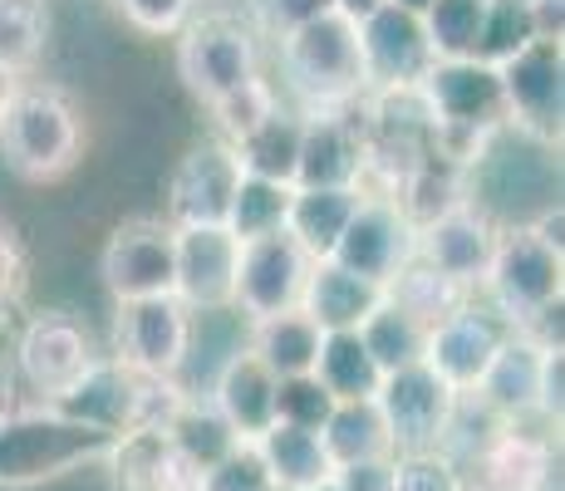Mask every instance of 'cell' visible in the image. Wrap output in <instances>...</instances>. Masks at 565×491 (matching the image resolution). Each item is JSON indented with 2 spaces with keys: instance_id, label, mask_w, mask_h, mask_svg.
Returning <instances> with one entry per match:
<instances>
[{
  "instance_id": "7402d4cb",
  "label": "cell",
  "mask_w": 565,
  "mask_h": 491,
  "mask_svg": "<svg viewBox=\"0 0 565 491\" xmlns=\"http://www.w3.org/2000/svg\"><path fill=\"white\" fill-rule=\"evenodd\" d=\"M276 388L280 378L252 354V349H236L222 369H216L212 384V408L222 413V423L236 433L242 442H256L260 433L276 423Z\"/></svg>"
},
{
  "instance_id": "ab89813d",
  "label": "cell",
  "mask_w": 565,
  "mask_h": 491,
  "mask_svg": "<svg viewBox=\"0 0 565 491\" xmlns=\"http://www.w3.org/2000/svg\"><path fill=\"white\" fill-rule=\"evenodd\" d=\"M330 413H334V398L320 384H315V374H306V378H280V388H276V423L320 433Z\"/></svg>"
},
{
  "instance_id": "2e32d148",
  "label": "cell",
  "mask_w": 565,
  "mask_h": 491,
  "mask_svg": "<svg viewBox=\"0 0 565 491\" xmlns=\"http://www.w3.org/2000/svg\"><path fill=\"white\" fill-rule=\"evenodd\" d=\"M507 330L477 305H462V310L443 314L438 324H428V344H423V364L443 378L458 398H472L477 384H482L487 364L497 359Z\"/></svg>"
},
{
  "instance_id": "1f68e13d",
  "label": "cell",
  "mask_w": 565,
  "mask_h": 491,
  "mask_svg": "<svg viewBox=\"0 0 565 491\" xmlns=\"http://www.w3.org/2000/svg\"><path fill=\"white\" fill-rule=\"evenodd\" d=\"M162 433H168V442L178 447L192 467H202V472H212V467L222 462L236 442H242L222 423V413H216L212 403H202V398H182L178 413L168 418V428H162Z\"/></svg>"
},
{
  "instance_id": "ac0fdd59",
  "label": "cell",
  "mask_w": 565,
  "mask_h": 491,
  "mask_svg": "<svg viewBox=\"0 0 565 491\" xmlns=\"http://www.w3.org/2000/svg\"><path fill=\"white\" fill-rule=\"evenodd\" d=\"M364 168H369L364 118H350V108L306 114L296 188H360Z\"/></svg>"
},
{
  "instance_id": "3957f363",
  "label": "cell",
  "mask_w": 565,
  "mask_h": 491,
  "mask_svg": "<svg viewBox=\"0 0 565 491\" xmlns=\"http://www.w3.org/2000/svg\"><path fill=\"white\" fill-rule=\"evenodd\" d=\"M104 433L70 423L50 408L0 413V487H40L54 477H70L89 462L108 457Z\"/></svg>"
},
{
  "instance_id": "7dc6e473",
  "label": "cell",
  "mask_w": 565,
  "mask_h": 491,
  "mask_svg": "<svg viewBox=\"0 0 565 491\" xmlns=\"http://www.w3.org/2000/svg\"><path fill=\"white\" fill-rule=\"evenodd\" d=\"M561 388H565V349H551L546 354V378H541V418L561 423Z\"/></svg>"
},
{
  "instance_id": "cb8c5ba5",
  "label": "cell",
  "mask_w": 565,
  "mask_h": 491,
  "mask_svg": "<svg viewBox=\"0 0 565 491\" xmlns=\"http://www.w3.org/2000/svg\"><path fill=\"white\" fill-rule=\"evenodd\" d=\"M256 457L266 467L270 487H286V491H310L334 477V462L324 452L320 433L290 428V423H270L256 438Z\"/></svg>"
},
{
  "instance_id": "b9f144b4",
  "label": "cell",
  "mask_w": 565,
  "mask_h": 491,
  "mask_svg": "<svg viewBox=\"0 0 565 491\" xmlns=\"http://www.w3.org/2000/svg\"><path fill=\"white\" fill-rule=\"evenodd\" d=\"M124 10V20L143 35H178L182 25L192 20V6L198 0H114Z\"/></svg>"
},
{
  "instance_id": "83f0119b",
  "label": "cell",
  "mask_w": 565,
  "mask_h": 491,
  "mask_svg": "<svg viewBox=\"0 0 565 491\" xmlns=\"http://www.w3.org/2000/svg\"><path fill=\"white\" fill-rule=\"evenodd\" d=\"M320 442L330 452L334 467H354V462H374V457H394V438L384 428V413L374 408V398L360 403H334V413L324 418Z\"/></svg>"
},
{
  "instance_id": "d6986e66",
  "label": "cell",
  "mask_w": 565,
  "mask_h": 491,
  "mask_svg": "<svg viewBox=\"0 0 565 491\" xmlns=\"http://www.w3.org/2000/svg\"><path fill=\"white\" fill-rule=\"evenodd\" d=\"M15 359H20V374L30 378V388L45 393V403H50L94 364V349H89V334H84V324L74 320V314L45 310L20 330Z\"/></svg>"
},
{
  "instance_id": "7a4b0ae2",
  "label": "cell",
  "mask_w": 565,
  "mask_h": 491,
  "mask_svg": "<svg viewBox=\"0 0 565 491\" xmlns=\"http://www.w3.org/2000/svg\"><path fill=\"white\" fill-rule=\"evenodd\" d=\"M84 128L74 104L50 84H15L0 108V152L25 182H54L79 162Z\"/></svg>"
},
{
  "instance_id": "8d00e7d4",
  "label": "cell",
  "mask_w": 565,
  "mask_h": 491,
  "mask_svg": "<svg viewBox=\"0 0 565 491\" xmlns=\"http://www.w3.org/2000/svg\"><path fill=\"white\" fill-rule=\"evenodd\" d=\"M536 40V0H492L487 10V35H482V60L502 64L507 54Z\"/></svg>"
},
{
  "instance_id": "4fadbf2b",
  "label": "cell",
  "mask_w": 565,
  "mask_h": 491,
  "mask_svg": "<svg viewBox=\"0 0 565 491\" xmlns=\"http://www.w3.org/2000/svg\"><path fill=\"white\" fill-rule=\"evenodd\" d=\"M324 260H334V266H344L350 276L360 280H374V286H394L398 270L413 260V226L408 216L398 212L388 196H360V206H354L350 226H344V236L334 242V250Z\"/></svg>"
},
{
  "instance_id": "5b68a950",
  "label": "cell",
  "mask_w": 565,
  "mask_h": 491,
  "mask_svg": "<svg viewBox=\"0 0 565 491\" xmlns=\"http://www.w3.org/2000/svg\"><path fill=\"white\" fill-rule=\"evenodd\" d=\"M482 290L492 300V310L521 334L541 320L546 310L561 305L565 290V250L546 246L526 222L497 232L492 266L482 276Z\"/></svg>"
},
{
  "instance_id": "f5cc1de1",
  "label": "cell",
  "mask_w": 565,
  "mask_h": 491,
  "mask_svg": "<svg viewBox=\"0 0 565 491\" xmlns=\"http://www.w3.org/2000/svg\"><path fill=\"white\" fill-rule=\"evenodd\" d=\"M266 491H286V487H266Z\"/></svg>"
},
{
  "instance_id": "74e56055",
  "label": "cell",
  "mask_w": 565,
  "mask_h": 491,
  "mask_svg": "<svg viewBox=\"0 0 565 491\" xmlns=\"http://www.w3.org/2000/svg\"><path fill=\"white\" fill-rule=\"evenodd\" d=\"M276 108H280L276 89H270L266 79H252V84H242L236 94H226L222 104H212V118H216V128H222V143L232 148V143H242L252 128L266 124Z\"/></svg>"
},
{
  "instance_id": "9c48e42d",
  "label": "cell",
  "mask_w": 565,
  "mask_h": 491,
  "mask_svg": "<svg viewBox=\"0 0 565 491\" xmlns=\"http://www.w3.org/2000/svg\"><path fill=\"white\" fill-rule=\"evenodd\" d=\"M118 364L143 378H178L192 349V310L178 295H153V300H124L118 305Z\"/></svg>"
},
{
  "instance_id": "ee69618b",
  "label": "cell",
  "mask_w": 565,
  "mask_h": 491,
  "mask_svg": "<svg viewBox=\"0 0 565 491\" xmlns=\"http://www.w3.org/2000/svg\"><path fill=\"white\" fill-rule=\"evenodd\" d=\"M334 487H340V491H394V457L334 467Z\"/></svg>"
},
{
  "instance_id": "836d02e7",
  "label": "cell",
  "mask_w": 565,
  "mask_h": 491,
  "mask_svg": "<svg viewBox=\"0 0 565 491\" xmlns=\"http://www.w3.org/2000/svg\"><path fill=\"white\" fill-rule=\"evenodd\" d=\"M290 192L296 188H280V182H260V178H246L236 182V196H232V212H226V232L236 242H256V236H270L286 226V212H290Z\"/></svg>"
},
{
  "instance_id": "e575fe53",
  "label": "cell",
  "mask_w": 565,
  "mask_h": 491,
  "mask_svg": "<svg viewBox=\"0 0 565 491\" xmlns=\"http://www.w3.org/2000/svg\"><path fill=\"white\" fill-rule=\"evenodd\" d=\"M388 300L404 305L408 314H418L423 324H438L443 314L462 310V305H467V290H458L452 280H443V276H433L423 260H408V266L398 270V280L388 286Z\"/></svg>"
},
{
  "instance_id": "6da1fadb",
  "label": "cell",
  "mask_w": 565,
  "mask_h": 491,
  "mask_svg": "<svg viewBox=\"0 0 565 491\" xmlns=\"http://www.w3.org/2000/svg\"><path fill=\"white\" fill-rule=\"evenodd\" d=\"M418 98L433 124V152L452 162L507 128L502 79L487 60H433V70L418 79Z\"/></svg>"
},
{
  "instance_id": "4316f807",
  "label": "cell",
  "mask_w": 565,
  "mask_h": 491,
  "mask_svg": "<svg viewBox=\"0 0 565 491\" xmlns=\"http://www.w3.org/2000/svg\"><path fill=\"white\" fill-rule=\"evenodd\" d=\"M300 128H306V118H300V114H286V108H276V114H270L260 128H252V134H246L242 143H232L236 168H242L246 178L280 182V188H296Z\"/></svg>"
},
{
  "instance_id": "5bb4252c",
  "label": "cell",
  "mask_w": 565,
  "mask_h": 491,
  "mask_svg": "<svg viewBox=\"0 0 565 491\" xmlns=\"http://www.w3.org/2000/svg\"><path fill=\"white\" fill-rule=\"evenodd\" d=\"M492 250H497V226L472 202L448 206L443 216H433L428 226L413 232V260H423L433 276L452 280L458 290L482 286L487 266H492Z\"/></svg>"
},
{
  "instance_id": "f907efd6",
  "label": "cell",
  "mask_w": 565,
  "mask_h": 491,
  "mask_svg": "<svg viewBox=\"0 0 565 491\" xmlns=\"http://www.w3.org/2000/svg\"><path fill=\"white\" fill-rule=\"evenodd\" d=\"M310 491H340V487H334V477H330V482H320V487H310Z\"/></svg>"
},
{
  "instance_id": "d4e9b609",
  "label": "cell",
  "mask_w": 565,
  "mask_h": 491,
  "mask_svg": "<svg viewBox=\"0 0 565 491\" xmlns=\"http://www.w3.org/2000/svg\"><path fill=\"white\" fill-rule=\"evenodd\" d=\"M360 196L364 188H296L290 192L286 232L296 236L310 260H324L334 250V242L344 236V226H350Z\"/></svg>"
},
{
  "instance_id": "ba28073f",
  "label": "cell",
  "mask_w": 565,
  "mask_h": 491,
  "mask_svg": "<svg viewBox=\"0 0 565 491\" xmlns=\"http://www.w3.org/2000/svg\"><path fill=\"white\" fill-rule=\"evenodd\" d=\"M374 408L384 413L394 452H433V447L448 442L452 423L462 413V398L428 364H408L384 374V384L374 393Z\"/></svg>"
},
{
  "instance_id": "8992f818",
  "label": "cell",
  "mask_w": 565,
  "mask_h": 491,
  "mask_svg": "<svg viewBox=\"0 0 565 491\" xmlns=\"http://www.w3.org/2000/svg\"><path fill=\"white\" fill-rule=\"evenodd\" d=\"M178 74L206 108L260 79L256 35L232 15H202L178 30Z\"/></svg>"
},
{
  "instance_id": "277c9868",
  "label": "cell",
  "mask_w": 565,
  "mask_h": 491,
  "mask_svg": "<svg viewBox=\"0 0 565 491\" xmlns=\"http://www.w3.org/2000/svg\"><path fill=\"white\" fill-rule=\"evenodd\" d=\"M280 70L290 89L310 104V114L350 108L364 98V60H360V25L344 10L310 20L280 40Z\"/></svg>"
},
{
  "instance_id": "d6a6232c",
  "label": "cell",
  "mask_w": 565,
  "mask_h": 491,
  "mask_svg": "<svg viewBox=\"0 0 565 491\" xmlns=\"http://www.w3.org/2000/svg\"><path fill=\"white\" fill-rule=\"evenodd\" d=\"M50 45V10L45 0H0V70L10 79L30 74Z\"/></svg>"
},
{
  "instance_id": "4dcf8cb0",
  "label": "cell",
  "mask_w": 565,
  "mask_h": 491,
  "mask_svg": "<svg viewBox=\"0 0 565 491\" xmlns=\"http://www.w3.org/2000/svg\"><path fill=\"white\" fill-rule=\"evenodd\" d=\"M487 10H492V0H433L423 10L433 60H482Z\"/></svg>"
},
{
  "instance_id": "c3c4849f",
  "label": "cell",
  "mask_w": 565,
  "mask_h": 491,
  "mask_svg": "<svg viewBox=\"0 0 565 491\" xmlns=\"http://www.w3.org/2000/svg\"><path fill=\"white\" fill-rule=\"evenodd\" d=\"M15 84H20V79H10V74H6V70H0V108H6V104H10V94H15Z\"/></svg>"
},
{
  "instance_id": "9a60e30c",
  "label": "cell",
  "mask_w": 565,
  "mask_h": 491,
  "mask_svg": "<svg viewBox=\"0 0 565 491\" xmlns=\"http://www.w3.org/2000/svg\"><path fill=\"white\" fill-rule=\"evenodd\" d=\"M236 242L226 226H172V295L198 310H226L236 290Z\"/></svg>"
},
{
  "instance_id": "44dd1931",
  "label": "cell",
  "mask_w": 565,
  "mask_h": 491,
  "mask_svg": "<svg viewBox=\"0 0 565 491\" xmlns=\"http://www.w3.org/2000/svg\"><path fill=\"white\" fill-rule=\"evenodd\" d=\"M546 354L526 334H507L497 359L487 364L482 384H477V403L492 413L497 423H521L526 413H541V378H546Z\"/></svg>"
},
{
  "instance_id": "f6af8a7d",
  "label": "cell",
  "mask_w": 565,
  "mask_h": 491,
  "mask_svg": "<svg viewBox=\"0 0 565 491\" xmlns=\"http://www.w3.org/2000/svg\"><path fill=\"white\" fill-rule=\"evenodd\" d=\"M202 482H206L202 467H192L188 457L178 452V447H168V457L158 462V472H153V482H148V491H202Z\"/></svg>"
},
{
  "instance_id": "ffe728a7",
  "label": "cell",
  "mask_w": 565,
  "mask_h": 491,
  "mask_svg": "<svg viewBox=\"0 0 565 491\" xmlns=\"http://www.w3.org/2000/svg\"><path fill=\"white\" fill-rule=\"evenodd\" d=\"M462 491H546L551 482V442L536 433L502 423L467 462H458Z\"/></svg>"
},
{
  "instance_id": "681fc988",
  "label": "cell",
  "mask_w": 565,
  "mask_h": 491,
  "mask_svg": "<svg viewBox=\"0 0 565 491\" xmlns=\"http://www.w3.org/2000/svg\"><path fill=\"white\" fill-rule=\"evenodd\" d=\"M388 6H398V10H413V15H423V10H428L433 0H388Z\"/></svg>"
},
{
  "instance_id": "7c38bea8",
  "label": "cell",
  "mask_w": 565,
  "mask_h": 491,
  "mask_svg": "<svg viewBox=\"0 0 565 491\" xmlns=\"http://www.w3.org/2000/svg\"><path fill=\"white\" fill-rule=\"evenodd\" d=\"M310 266L315 260L300 250V242L286 226L270 236H256V242H242L232 305L242 314H252V320H266V314H280V310H300V290H306Z\"/></svg>"
},
{
  "instance_id": "603a6c76",
  "label": "cell",
  "mask_w": 565,
  "mask_h": 491,
  "mask_svg": "<svg viewBox=\"0 0 565 491\" xmlns=\"http://www.w3.org/2000/svg\"><path fill=\"white\" fill-rule=\"evenodd\" d=\"M384 300H388L384 286L350 276L334 260H315L306 276V290H300V310L320 324V334H354Z\"/></svg>"
},
{
  "instance_id": "60d3db41",
  "label": "cell",
  "mask_w": 565,
  "mask_h": 491,
  "mask_svg": "<svg viewBox=\"0 0 565 491\" xmlns=\"http://www.w3.org/2000/svg\"><path fill=\"white\" fill-rule=\"evenodd\" d=\"M266 487H270V477L256 457V442H236L202 482V491H266Z\"/></svg>"
},
{
  "instance_id": "f1b7e54d",
  "label": "cell",
  "mask_w": 565,
  "mask_h": 491,
  "mask_svg": "<svg viewBox=\"0 0 565 491\" xmlns=\"http://www.w3.org/2000/svg\"><path fill=\"white\" fill-rule=\"evenodd\" d=\"M315 384L330 393L334 403H360V398H374L384 374L379 364L369 359V349L354 334H324L320 340V359H315Z\"/></svg>"
},
{
  "instance_id": "484cf974",
  "label": "cell",
  "mask_w": 565,
  "mask_h": 491,
  "mask_svg": "<svg viewBox=\"0 0 565 491\" xmlns=\"http://www.w3.org/2000/svg\"><path fill=\"white\" fill-rule=\"evenodd\" d=\"M320 324L306 310H280L266 320H252V354L270 369L276 378H306L315 374V359H320Z\"/></svg>"
},
{
  "instance_id": "bcb514c9",
  "label": "cell",
  "mask_w": 565,
  "mask_h": 491,
  "mask_svg": "<svg viewBox=\"0 0 565 491\" xmlns=\"http://www.w3.org/2000/svg\"><path fill=\"white\" fill-rule=\"evenodd\" d=\"M25 286V256H20V242L6 222H0V310H10V300Z\"/></svg>"
},
{
  "instance_id": "52a82bcc",
  "label": "cell",
  "mask_w": 565,
  "mask_h": 491,
  "mask_svg": "<svg viewBox=\"0 0 565 491\" xmlns=\"http://www.w3.org/2000/svg\"><path fill=\"white\" fill-rule=\"evenodd\" d=\"M507 98V128H521L536 143H556L565 118V45L561 40H531L497 64Z\"/></svg>"
},
{
  "instance_id": "f546056e",
  "label": "cell",
  "mask_w": 565,
  "mask_h": 491,
  "mask_svg": "<svg viewBox=\"0 0 565 491\" xmlns=\"http://www.w3.org/2000/svg\"><path fill=\"white\" fill-rule=\"evenodd\" d=\"M360 340L369 349V359L379 364V374H394V369L423 364V344H428V324L418 314H408L404 305L384 300L374 314L360 324Z\"/></svg>"
},
{
  "instance_id": "816d5d0a",
  "label": "cell",
  "mask_w": 565,
  "mask_h": 491,
  "mask_svg": "<svg viewBox=\"0 0 565 491\" xmlns=\"http://www.w3.org/2000/svg\"><path fill=\"white\" fill-rule=\"evenodd\" d=\"M0 413H6V374H0Z\"/></svg>"
},
{
  "instance_id": "7bdbcfd3",
  "label": "cell",
  "mask_w": 565,
  "mask_h": 491,
  "mask_svg": "<svg viewBox=\"0 0 565 491\" xmlns=\"http://www.w3.org/2000/svg\"><path fill=\"white\" fill-rule=\"evenodd\" d=\"M252 10H256V20H260L266 35L286 40L290 30L310 25V20L330 15V10H340V6H334V0H252Z\"/></svg>"
},
{
  "instance_id": "e0dca14e",
  "label": "cell",
  "mask_w": 565,
  "mask_h": 491,
  "mask_svg": "<svg viewBox=\"0 0 565 491\" xmlns=\"http://www.w3.org/2000/svg\"><path fill=\"white\" fill-rule=\"evenodd\" d=\"M236 182H242V168H236V152L226 148L222 138L188 148V158L172 168L168 212L162 216H168L172 226H226Z\"/></svg>"
},
{
  "instance_id": "d590c367",
  "label": "cell",
  "mask_w": 565,
  "mask_h": 491,
  "mask_svg": "<svg viewBox=\"0 0 565 491\" xmlns=\"http://www.w3.org/2000/svg\"><path fill=\"white\" fill-rule=\"evenodd\" d=\"M168 433L162 428H134L124 433V438L108 442V472H114V487L118 491H148V482H153L158 462L168 457Z\"/></svg>"
},
{
  "instance_id": "8fae6325",
  "label": "cell",
  "mask_w": 565,
  "mask_h": 491,
  "mask_svg": "<svg viewBox=\"0 0 565 491\" xmlns=\"http://www.w3.org/2000/svg\"><path fill=\"white\" fill-rule=\"evenodd\" d=\"M99 270L118 305L172 295V222L168 216H124L108 232Z\"/></svg>"
},
{
  "instance_id": "30bf717a",
  "label": "cell",
  "mask_w": 565,
  "mask_h": 491,
  "mask_svg": "<svg viewBox=\"0 0 565 491\" xmlns=\"http://www.w3.org/2000/svg\"><path fill=\"white\" fill-rule=\"evenodd\" d=\"M360 60H364V94H398L418 89V79L433 70L428 30L423 15L398 10L388 0H379L374 10H364L360 20Z\"/></svg>"
},
{
  "instance_id": "f35d334b",
  "label": "cell",
  "mask_w": 565,
  "mask_h": 491,
  "mask_svg": "<svg viewBox=\"0 0 565 491\" xmlns=\"http://www.w3.org/2000/svg\"><path fill=\"white\" fill-rule=\"evenodd\" d=\"M394 491H462V472L448 447L394 452Z\"/></svg>"
}]
</instances>
